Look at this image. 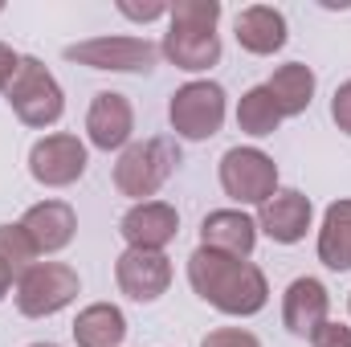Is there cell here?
<instances>
[{
	"mask_svg": "<svg viewBox=\"0 0 351 347\" xmlns=\"http://www.w3.org/2000/svg\"><path fill=\"white\" fill-rule=\"evenodd\" d=\"M237 45L245 53H258V58H269L286 45V16L269 4H250L237 12Z\"/></svg>",
	"mask_w": 351,
	"mask_h": 347,
	"instance_id": "obj_17",
	"label": "cell"
},
{
	"mask_svg": "<svg viewBox=\"0 0 351 347\" xmlns=\"http://www.w3.org/2000/svg\"><path fill=\"white\" fill-rule=\"evenodd\" d=\"M123 339H127V319L119 307L94 302L86 311H78V319H74V344L78 347H123Z\"/></svg>",
	"mask_w": 351,
	"mask_h": 347,
	"instance_id": "obj_19",
	"label": "cell"
},
{
	"mask_svg": "<svg viewBox=\"0 0 351 347\" xmlns=\"http://www.w3.org/2000/svg\"><path fill=\"white\" fill-rule=\"evenodd\" d=\"M331 315V294L319 278H294L282 294V323L290 335L311 339L315 327H323Z\"/></svg>",
	"mask_w": 351,
	"mask_h": 347,
	"instance_id": "obj_14",
	"label": "cell"
},
{
	"mask_svg": "<svg viewBox=\"0 0 351 347\" xmlns=\"http://www.w3.org/2000/svg\"><path fill=\"white\" fill-rule=\"evenodd\" d=\"M348 311H351V298H348Z\"/></svg>",
	"mask_w": 351,
	"mask_h": 347,
	"instance_id": "obj_30",
	"label": "cell"
},
{
	"mask_svg": "<svg viewBox=\"0 0 351 347\" xmlns=\"http://www.w3.org/2000/svg\"><path fill=\"white\" fill-rule=\"evenodd\" d=\"M221 188L237 204H258L278 192V164L262 147H229L221 156Z\"/></svg>",
	"mask_w": 351,
	"mask_h": 347,
	"instance_id": "obj_8",
	"label": "cell"
},
{
	"mask_svg": "<svg viewBox=\"0 0 351 347\" xmlns=\"http://www.w3.org/2000/svg\"><path fill=\"white\" fill-rule=\"evenodd\" d=\"M217 21H221V0H176L168 8V33L160 53L176 70H188V74L213 70L221 62Z\"/></svg>",
	"mask_w": 351,
	"mask_h": 347,
	"instance_id": "obj_2",
	"label": "cell"
},
{
	"mask_svg": "<svg viewBox=\"0 0 351 347\" xmlns=\"http://www.w3.org/2000/svg\"><path fill=\"white\" fill-rule=\"evenodd\" d=\"M16 66H21V53H12V49L0 41V90H8V82L16 78Z\"/></svg>",
	"mask_w": 351,
	"mask_h": 347,
	"instance_id": "obj_27",
	"label": "cell"
},
{
	"mask_svg": "<svg viewBox=\"0 0 351 347\" xmlns=\"http://www.w3.org/2000/svg\"><path fill=\"white\" fill-rule=\"evenodd\" d=\"M278 123H282V110H278L274 94L265 86H254V90L241 94V102H237V127H241L245 135L265 139V135L278 131Z\"/></svg>",
	"mask_w": 351,
	"mask_h": 347,
	"instance_id": "obj_21",
	"label": "cell"
},
{
	"mask_svg": "<svg viewBox=\"0 0 351 347\" xmlns=\"http://www.w3.org/2000/svg\"><path fill=\"white\" fill-rule=\"evenodd\" d=\"M131 131H135V110L127 102V94L119 90H98L94 102L86 110V135L98 152H119L131 143Z\"/></svg>",
	"mask_w": 351,
	"mask_h": 347,
	"instance_id": "obj_13",
	"label": "cell"
},
{
	"mask_svg": "<svg viewBox=\"0 0 351 347\" xmlns=\"http://www.w3.org/2000/svg\"><path fill=\"white\" fill-rule=\"evenodd\" d=\"M319 261L335 274L351 270V200H335L323 213L319 229Z\"/></svg>",
	"mask_w": 351,
	"mask_h": 347,
	"instance_id": "obj_20",
	"label": "cell"
},
{
	"mask_svg": "<svg viewBox=\"0 0 351 347\" xmlns=\"http://www.w3.org/2000/svg\"><path fill=\"white\" fill-rule=\"evenodd\" d=\"M29 347H58V344H29Z\"/></svg>",
	"mask_w": 351,
	"mask_h": 347,
	"instance_id": "obj_29",
	"label": "cell"
},
{
	"mask_svg": "<svg viewBox=\"0 0 351 347\" xmlns=\"http://www.w3.org/2000/svg\"><path fill=\"white\" fill-rule=\"evenodd\" d=\"M265 90L274 94L282 119H294V115H302V110L311 106V98H315V70L302 66V62H286V66H278V70L269 74Z\"/></svg>",
	"mask_w": 351,
	"mask_h": 347,
	"instance_id": "obj_18",
	"label": "cell"
},
{
	"mask_svg": "<svg viewBox=\"0 0 351 347\" xmlns=\"http://www.w3.org/2000/svg\"><path fill=\"white\" fill-rule=\"evenodd\" d=\"M12 282H16V274H12V270H8V265L0 261V302L8 298V290H12Z\"/></svg>",
	"mask_w": 351,
	"mask_h": 347,
	"instance_id": "obj_28",
	"label": "cell"
},
{
	"mask_svg": "<svg viewBox=\"0 0 351 347\" xmlns=\"http://www.w3.org/2000/svg\"><path fill=\"white\" fill-rule=\"evenodd\" d=\"M82 290V278L66 261H33L16 278V311L25 319H49L66 311Z\"/></svg>",
	"mask_w": 351,
	"mask_h": 347,
	"instance_id": "obj_4",
	"label": "cell"
},
{
	"mask_svg": "<svg viewBox=\"0 0 351 347\" xmlns=\"http://www.w3.org/2000/svg\"><path fill=\"white\" fill-rule=\"evenodd\" d=\"M188 282L208 307H217L221 315H237V319L258 315L269 298V282L254 261L229 258L204 246L188 258Z\"/></svg>",
	"mask_w": 351,
	"mask_h": 347,
	"instance_id": "obj_1",
	"label": "cell"
},
{
	"mask_svg": "<svg viewBox=\"0 0 351 347\" xmlns=\"http://www.w3.org/2000/svg\"><path fill=\"white\" fill-rule=\"evenodd\" d=\"M168 119L180 139H213L225 123V90L217 82H184L168 102Z\"/></svg>",
	"mask_w": 351,
	"mask_h": 347,
	"instance_id": "obj_7",
	"label": "cell"
},
{
	"mask_svg": "<svg viewBox=\"0 0 351 347\" xmlns=\"http://www.w3.org/2000/svg\"><path fill=\"white\" fill-rule=\"evenodd\" d=\"M180 168V147H176V139L168 135H156V139H143V143H131V147H123V156H119V164H114V188L123 192V196H131V200H147V196H156L172 172Z\"/></svg>",
	"mask_w": 351,
	"mask_h": 347,
	"instance_id": "obj_3",
	"label": "cell"
},
{
	"mask_svg": "<svg viewBox=\"0 0 351 347\" xmlns=\"http://www.w3.org/2000/svg\"><path fill=\"white\" fill-rule=\"evenodd\" d=\"M66 62H78L90 70H114V74H152L160 66V45L147 37H90L62 49Z\"/></svg>",
	"mask_w": 351,
	"mask_h": 347,
	"instance_id": "obj_6",
	"label": "cell"
},
{
	"mask_svg": "<svg viewBox=\"0 0 351 347\" xmlns=\"http://www.w3.org/2000/svg\"><path fill=\"white\" fill-rule=\"evenodd\" d=\"M119 233H123L127 250H156V254H164V246H172L176 233H180V213L168 200H143V204L123 213Z\"/></svg>",
	"mask_w": 351,
	"mask_h": 347,
	"instance_id": "obj_11",
	"label": "cell"
},
{
	"mask_svg": "<svg viewBox=\"0 0 351 347\" xmlns=\"http://www.w3.org/2000/svg\"><path fill=\"white\" fill-rule=\"evenodd\" d=\"M0 261H4L16 278L37 261V250H33V241L25 237L21 225H0Z\"/></svg>",
	"mask_w": 351,
	"mask_h": 347,
	"instance_id": "obj_22",
	"label": "cell"
},
{
	"mask_svg": "<svg viewBox=\"0 0 351 347\" xmlns=\"http://www.w3.org/2000/svg\"><path fill=\"white\" fill-rule=\"evenodd\" d=\"M200 347H262V339L245 327H217L200 339Z\"/></svg>",
	"mask_w": 351,
	"mask_h": 347,
	"instance_id": "obj_23",
	"label": "cell"
},
{
	"mask_svg": "<svg viewBox=\"0 0 351 347\" xmlns=\"http://www.w3.org/2000/svg\"><path fill=\"white\" fill-rule=\"evenodd\" d=\"M331 119H335V127L351 135V78L343 86H335V98H331Z\"/></svg>",
	"mask_w": 351,
	"mask_h": 347,
	"instance_id": "obj_25",
	"label": "cell"
},
{
	"mask_svg": "<svg viewBox=\"0 0 351 347\" xmlns=\"http://www.w3.org/2000/svg\"><path fill=\"white\" fill-rule=\"evenodd\" d=\"M16 225L25 229V237L33 241L37 254H58V250H66V246L74 241V233H78V217H74V208H70L66 200H41V204H33Z\"/></svg>",
	"mask_w": 351,
	"mask_h": 347,
	"instance_id": "obj_15",
	"label": "cell"
},
{
	"mask_svg": "<svg viewBox=\"0 0 351 347\" xmlns=\"http://www.w3.org/2000/svg\"><path fill=\"white\" fill-rule=\"evenodd\" d=\"M311 217H315L311 196H302L298 188H282L258 208V229L278 246H298L311 229Z\"/></svg>",
	"mask_w": 351,
	"mask_h": 347,
	"instance_id": "obj_12",
	"label": "cell"
},
{
	"mask_svg": "<svg viewBox=\"0 0 351 347\" xmlns=\"http://www.w3.org/2000/svg\"><path fill=\"white\" fill-rule=\"evenodd\" d=\"M114 282L131 302H156L172 286V261L156 250H127L114 261Z\"/></svg>",
	"mask_w": 351,
	"mask_h": 347,
	"instance_id": "obj_10",
	"label": "cell"
},
{
	"mask_svg": "<svg viewBox=\"0 0 351 347\" xmlns=\"http://www.w3.org/2000/svg\"><path fill=\"white\" fill-rule=\"evenodd\" d=\"M12 115L25 123V127H53L62 115H66V94L58 86V78L37 62V58H21L16 66V78L4 90Z\"/></svg>",
	"mask_w": 351,
	"mask_h": 347,
	"instance_id": "obj_5",
	"label": "cell"
},
{
	"mask_svg": "<svg viewBox=\"0 0 351 347\" xmlns=\"http://www.w3.org/2000/svg\"><path fill=\"white\" fill-rule=\"evenodd\" d=\"M29 176L45 188H70L86 176V143L78 135H45L29 152Z\"/></svg>",
	"mask_w": 351,
	"mask_h": 347,
	"instance_id": "obj_9",
	"label": "cell"
},
{
	"mask_svg": "<svg viewBox=\"0 0 351 347\" xmlns=\"http://www.w3.org/2000/svg\"><path fill=\"white\" fill-rule=\"evenodd\" d=\"M200 246L250 261L254 246H258V221L245 217L241 208H217V213H208L200 221Z\"/></svg>",
	"mask_w": 351,
	"mask_h": 347,
	"instance_id": "obj_16",
	"label": "cell"
},
{
	"mask_svg": "<svg viewBox=\"0 0 351 347\" xmlns=\"http://www.w3.org/2000/svg\"><path fill=\"white\" fill-rule=\"evenodd\" d=\"M119 12L131 16V21H160V16H168V4H160V0H152V4H127V0H119Z\"/></svg>",
	"mask_w": 351,
	"mask_h": 347,
	"instance_id": "obj_26",
	"label": "cell"
},
{
	"mask_svg": "<svg viewBox=\"0 0 351 347\" xmlns=\"http://www.w3.org/2000/svg\"><path fill=\"white\" fill-rule=\"evenodd\" d=\"M311 347H351V327L343 323H323V327H315V335H311Z\"/></svg>",
	"mask_w": 351,
	"mask_h": 347,
	"instance_id": "obj_24",
	"label": "cell"
}]
</instances>
